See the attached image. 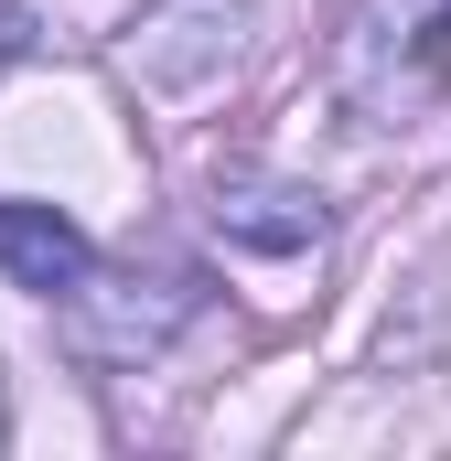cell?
<instances>
[{
	"label": "cell",
	"mask_w": 451,
	"mask_h": 461,
	"mask_svg": "<svg viewBox=\"0 0 451 461\" xmlns=\"http://www.w3.org/2000/svg\"><path fill=\"white\" fill-rule=\"evenodd\" d=\"M87 268H97V247H87L76 215H54V204H0V279H11V290L65 301Z\"/></svg>",
	"instance_id": "7a4b0ae2"
},
{
	"label": "cell",
	"mask_w": 451,
	"mask_h": 461,
	"mask_svg": "<svg viewBox=\"0 0 451 461\" xmlns=\"http://www.w3.org/2000/svg\"><path fill=\"white\" fill-rule=\"evenodd\" d=\"M216 226L247 236V247H312L323 236V204L290 194V183H216Z\"/></svg>",
	"instance_id": "3957f363"
},
{
	"label": "cell",
	"mask_w": 451,
	"mask_h": 461,
	"mask_svg": "<svg viewBox=\"0 0 451 461\" xmlns=\"http://www.w3.org/2000/svg\"><path fill=\"white\" fill-rule=\"evenodd\" d=\"M0 429H11V397H0Z\"/></svg>",
	"instance_id": "5b68a950"
},
{
	"label": "cell",
	"mask_w": 451,
	"mask_h": 461,
	"mask_svg": "<svg viewBox=\"0 0 451 461\" xmlns=\"http://www.w3.org/2000/svg\"><path fill=\"white\" fill-rule=\"evenodd\" d=\"M194 322V290L183 279H108V290H65V344L87 354V365H140V354H161L172 333Z\"/></svg>",
	"instance_id": "6da1fadb"
},
{
	"label": "cell",
	"mask_w": 451,
	"mask_h": 461,
	"mask_svg": "<svg viewBox=\"0 0 451 461\" xmlns=\"http://www.w3.org/2000/svg\"><path fill=\"white\" fill-rule=\"evenodd\" d=\"M430 65H451V0L430 11Z\"/></svg>",
	"instance_id": "277c9868"
}]
</instances>
